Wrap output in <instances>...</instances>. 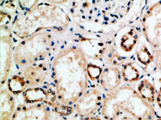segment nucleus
<instances>
[{
	"mask_svg": "<svg viewBox=\"0 0 161 120\" xmlns=\"http://www.w3.org/2000/svg\"><path fill=\"white\" fill-rule=\"evenodd\" d=\"M0 120H11L15 112V99L8 89L2 88L0 93Z\"/></svg>",
	"mask_w": 161,
	"mask_h": 120,
	"instance_id": "nucleus-14",
	"label": "nucleus"
},
{
	"mask_svg": "<svg viewBox=\"0 0 161 120\" xmlns=\"http://www.w3.org/2000/svg\"><path fill=\"white\" fill-rule=\"evenodd\" d=\"M70 22L68 13L63 8L44 2L30 10L17 14L10 28L13 34L23 41L42 30L64 32L68 29Z\"/></svg>",
	"mask_w": 161,
	"mask_h": 120,
	"instance_id": "nucleus-2",
	"label": "nucleus"
},
{
	"mask_svg": "<svg viewBox=\"0 0 161 120\" xmlns=\"http://www.w3.org/2000/svg\"><path fill=\"white\" fill-rule=\"evenodd\" d=\"M103 101L101 91L96 87H90L75 104V112L80 118L93 116L102 107Z\"/></svg>",
	"mask_w": 161,
	"mask_h": 120,
	"instance_id": "nucleus-9",
	"label": "nucleus"
},
{
	"mask_svg": "<svg viewBox=\"0 0 161 120\" xmlns=\"http://www.w3.org/2000/svg\"><path fill=\"white\" fill-rule=\"evenodd\" d=\"M120 120H138V119H136L135 118L132 117V116H123V117L120 118Z\"/></svg>",
	"mask_w": 161,
	"mask_h": 120,
	"instance_id": "nucleus-22",
	"label": "nucleus"
},
{
	"mask_svg": "<svg viewBox=\"0 0 161 120\" xmlns=\"http://www.w3.org/2000/svg\"><path fill=\"white\" fill-rule=\"evenodd\" d=\"M136 63L141 66L142 69H148L152 67L154 62V55L152 49L149 45L142 35L140 38L136 52L135 53Z\"/></svg>",
	"mask_w": 161,
	"mask_h": 120,
	"instance_id": "nucleus-13",
	"label": "nucleus"
},
{
	"mask_svg": "<svg viewBox=\"0 0 161 120\" xmlns=\"http://www.w3.org/2000/svg\"><path fill=\"white\" fill-rule=\"evenodd\" d=\"M38 3H39V1H18L17 5L19 7H20L22 12H25V11L31 9Z\"/></svg>",
	"mask_w": 161,
	"mask_h": 120,
	"instance_id": "nucleus-19",
	"label": "nucleus"
},
{
	"mask_svg": "<svg viewBox=\"0 0 161 120\" xmlns=\"http://www.w3.org/2000/svg\"><path fill=\"white\" fill-rule=\"evenodd\" d=\"M87 70H88V78H89L92 82L93 81H94V82H96V81H99V78H100L101 74H102L103 70L102 66L98 65L96 63H93L92 62H89L88 64Z\"/></svg>",
	"mask_w": 161,
	"mask_h": 120,
	"instance_id": "nucleus-18",
	"label": "nucleus"
},
{
	"mask_svg": "<svg viewBox=\"0 0 161 120\" xmlns=\"http://www.w3.org/2000/svg\"><path fill=\"white\" fill-rule=\"evenodd\" d=\"M28 86L25 77L20 75H14L7 81V89L9 92L14 95H20L23 94Z\"/></svg>",
	"mask_w": 161,
	"mask_h": 120,
	"instance_id": "nucleus-17",
	"label": "nucleus"
},
{
	"mask_svg": "<svg viewBox=\"0 0 161 120\" xmlns=\"http://www.w3.org/2000/svg\"><path fill=\"white\" fill-rule=\"evenodd\" d=\"M157 84H158V85L156 84V86H157V97H156V102H155L157 110H156V111H157H157H160L161 112V78L158 80Z\"/></svg>",
	"mask_w": 161,
	"mask_h": 120,
	"instance_id": "nucleus-20",
	"label": "nucleus"
},
{
	"mask_svg": "<svg viewBox=\"0 0 161 120\" xmlns=\"http://www.w3.org/2000/svg\"><path fill=\"white\" fill-rule=\"evenodd\" d=\"M80 120H103L100 117L96 116H86V117H81Z\"/></svg>",
	"mask_w": 161,
	"mask_h": 120,
	"instance_id": "nucleus-21",
	"label": "nucleus"
},
{
	"mask_svg": "<svg viewBox=\"0 0 161 120\" xmlns=\"http://www.w3.org/2000/svg\"><path fill=\"white\" fill-rule=\"evenodd\" d=\"M22 97L25 104H46L53 109L55 113L62 117L70 116L75 111L74 106L61 103L55 89L50 87H28L22 94Z\"/></svg>",
	"mask_w": 161,
	"mask_h": 120,
	"instance_id": "nucleus-6",
	"label": "nucleus"
},
{
	"mask_svg": "<svg viewBox=\"0 0 161 120\" xmlns=\"http://www.w3.org/2000/svg\"><path fill=\"white\" fill-rule=\"evenodd\" d=\"M156 120H161V117H159V118H157V119Z\"/></svg>",
	"mask_w": 161,
	"mask_h": 120,
	"instance_id": "nucleus-24",
	"label": "nucleus"
},
{
	"mask_svg": "<svg viewBox=\"0 0 161 120\" xmlns=\"http://www.w3.org/2000/svg\"><path fill=\"white\" fill-rule=\"evenodd\" d=\"M124 112L138 120H156L157 117L155 107L146 102L129 85L120 86L107 93L103 101L104 119L117 120Z\"/></svg>",
	"mask_w": 161,
	"mask_h": 120,
	"instance_id": "nucleus-3",
	"label": "nucleus"
},
{
	"mask_svg": "<svg viewBox=\"0 0 161 120\" xmlns=\"http://www.w3.org/2000/svg\"><path fill=\"white\" fill-rule=\"evenodd\" d=\"M51 70L44 62H38L23 68L22 74L28 87H42L50 75Z\"/></svg>",
	"mask_w": 161,
	"mask_h": 120,
	"instance_id": "nucleus-11",
	"label": "nucleus"
},
{
	"mask_svg": "<svg viewBox=\"0 0 161 120\" xmlns=\"http://www.w3.org/2000/svg\"><path fill=\"white\" fill-rule=\"evenodd\" d=\"M140 33L135 27H125L117 32L113 43L117 52L126 60L135 54L140 40Z\"/></svg>",
	"mask_w": 161,
	"mask_h": 120,
	"instance_id": "nucleus-8",
	"label": "nucleus"
},
{
	"mask_svg": "<svg viewBox=\"0 0 161 120\" xmlns=\"http://www.w3.org/2000/svg\"><path fill=\"white\" fill-rule=\"evenodd\" d=\"M0 80L3 87L8 81L14 60V40L9 25L0 26Z\"/></svg>",
	"mask_w": 161,
	"mask_h": 120,
	"instance_id": "nucleus-7",
	"label": "nucleus"
},
{
	"mask_svg": "<svg viewBox=\"0 0 161 120\" xmlns=\"http://www.w3.org/2000/svg\"><path fill=\"white\" fill-rule=\"evenodd\" d=\"M142 35L152 49L153 71L161 72V1L151 3L141 20Z\"/></svg>",
	"mask_w": 161,
	"mask_h": 120,
	"instance_id": "nucleus-5",
	"label": "nucleus"
},
{
	"mask_svg": "<svg viewBox=\"0 0 161 120\" xmlns=\"http://www.w3.org/2000/svg\"><path fill=\"white\" fill-rule=\"evenodd\" d=\"M88 58L78 45L67 46L58 52L51 63V77L61 103L74 106L88 90Z\"/></svg>",
	"mask_w": 161,
	"mask_h": 120,
	"instance_id": "nucleus-1",
	"label": "nucleus"
},
{
	"mask_svg": "<svg viewBox=\"0 0 161 120\" xmlns=\"http://www.w3.org/2000/svg\"><path fill=\"white\" fill-rule=\"evenodd\" d=\"M56 120H67L66 119H64V118H60V119H56Z\"/></svg>",
	"mask_w": 161,
	"mask_h": 120,
	"instance_id": "nucleus-23",
	"label": "nucleus"
},
{
	"mask_svg": "<svg viewBox=\"0 0 161 120\" xmlns=\"http://www.w3.org/2000/svg\"><path fill=\"white\" fill-rule=\"evenodd\" d=\"M56 49L53 35L49 30H42L20 41L15 47L14 62L25 68L46 60Z\"/></svg>",
	"mask_w": 161,
	"mask_h": 120,
	"instance_id": "nucleus-4",
	"label": "nucleus"
},
{
	"mask_svg": "<svg viewBox=\"0 0 161 120\" xmlns=\"http://www.w3.org/2000/svg\"><path fill=\"white\" fill-rule=\"evenodd\" d=\"M137 91L139 95L148 103L153 105L157 97V86L156 82L147 77H143L138 81L137 86Z\"/></svg>",
	"mask_w": 161,
	"mask_h": 120,
	"instance_id": "nucleus-15",
	"label": "nucleus"
},
{
	"mask_svg": "<svg viewBox=\"0 0 161 120\" xmlns=\"http://www.w3.org/2000/svg\"><path fill=\"white\" fill-rule=\"evenodd\" d=\"M122 76L120 70L116 66H108L103 69L99 78L101 87L107 93L116 90L120 87Z\"/></svg>",
	"mask_w": 161,
	"mask_h": 120,
	"instance_id": "nucleus-12",
	"label": "nucleus"
},
{
	"mask_svg": "<svg viewBox=\"0 0 161 120\" xmlns=\"http://www.w3.org/2000/svg\"><path fill=\"white\" fill-rule=\"evenodd\" d=\"M52 108L42 103L22 104L16 108L11 120H50Z\"/></svg>",
	"mask_w": 161,
	"mask_h": 120,
	"instance_id": "nucleus-10",
	"label": "nucleus"
},
{
	"mask_svg": "<svg viewBox=\"0 0 161 120\" xmlns=\"http://www.w3.org/2000/svg\"><path fill=\"white\" fill-rule=\"evenodd\" d=\"M140 65L136 62H125L121 65L122 80L128 84H133L139 81L142 79V72Z\"/></svg>",
	"mask_w": 161,
	"mask_h": 120,
	"instance_id": "nucleus-16",
	"label": "nucleus"
}]
</instances>
